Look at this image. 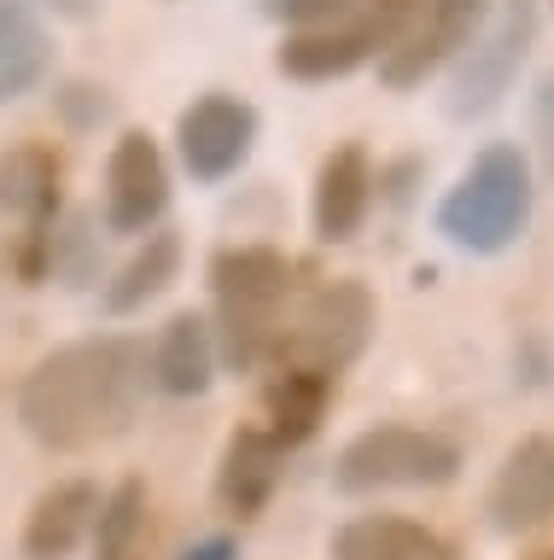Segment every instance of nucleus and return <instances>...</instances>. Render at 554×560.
I'll list each match as a JSON object with an SVG mask.
<instances>
[{"mask_svg": "<svg viewBox=\"0 0 554 560\" xmlns=\"http://www.w3.org/2000/svg\"><path fill=\"white\" fill-rule=\"evenodd\" d=\"M281 438L269 427H239L228 432V444H222V462H216V508L228 520H257L274 497V485H281Z\"/></svg>", "mask_w": 554, "mask_h": 560, "instance_id": "12", "label": "nucleus"}, {"mask_svg": "<svg viewBox=\"0 0 554 560\" xmlns=\"http://www.w3.org/2000/svg\"><path fill=\"white\" fill-rule=\"evenodd\" d=\"M257 147V112L234 94H199L176 117V152L193 182H228Z\"/></svg>", "mask_w": 554, "mask_h": 560, "instance_id": "7", "label": "nucleus"}, {"mask_svg": "<svg viewBox=\"0 0 554 560\" xmlns=\"http://www.w3.org/2000/svg\"><path fill=\"white\" fill-rule=\"evenodd\" d=\"M333 402V380L327 374H309V368H281L263 392V409H269V432L281 438V450L292 444H309Z\"/></svg>", "mask_w": 554, "mask_h": 560, "instance_id": "20", "label": "nucleus"}, {"mask_svg": "<svg viewBox=\"0 0 554 560\" xmlns=\"http://www.w3.org/2000/svg\"><path fill=\"white\" fill-rule=\"evenodd\" d=\"M152 362L134 332H94L71 339L24 374L19 385V427L47 455H82L117 444L146 409Z\"/></svg>", "mask_w": 554, "mask_h": 560, "instance_id": "1", "label": "nucleus"}, {"mask_svg": "<svg viewBox=\"0 0 554 560\" xmlns=\"http://www.w3.org/2000/svg\"><path fill=\"white\" fill-rule=\"evenodd\" d=\"M374 205V164H368V147L344 140L321 158L316 170V192H309V228H316L321 245H344L356 240L362 217Z\"/></svg>", "mask_w": 554, "mask_h": 560, "instance_id": "11", "label": "nucleus"}, {"mask_svg": "<svg viewBox=\"0 0 554 560\" xmlns=\"http://www.w3.org/2000/svg\"><path fill=\"white\" fill-rule=\"evenodd\" d=\"M362 7V0H269V12L292 30H327V24H344Z\"/></svg>", "mask_w": 554, "mask_h": 560, "instance_id": "23", "label": "nucleus"}, {"mask_svg": "<svg viewBox=\"0 0 554 560\" xmlns=\"http://www.w3.org/2000/svg\"><path fill=\"white\" fill-rule=\"evenodd\" d=\"M181 560H239V542L234 537H204L193 549H181Z\"/></svg>", "mask_w": 554, "mask_h": 560, "instance_id": "26", "label": "nucleus"}, {"mask_svg": "<svg viewBox=\"0 0 554 560\" xmlns=\"http://www.w3.org/2000/svg\"><path fill=\"white\" fill-rule=\"evenodd\" d=\"M94 514H99V485L94 479L47 485L36 497V508L24 514V537H19L24 560H71L76 542L94 532Z\"/></svg>", "mask_w": 554, "mask_h": 560, "instance_id": "14", "label": "nucleus"}, {"mask_svg": "<svg viewBox=\"0 0 554 560\" xmlns=\"http://www.w3.org/2000/svg\"><path fill=\"white\" fill-rule=\"evenodd\" d=\"M526 222H531V164L508 140L484 147L438 205V234L473 257L508 252L526 234Z\"/></svg>", "mask_w": 554, "mask_h": 560, "instance_id": "3", "label": "nucleus"}, {"mask_svg": "<svg viewBox=\"0 0 554 560\" xmlns=\"http://www.w3.org/2000/svg\"><path fill=\"white\" fill-rule=\"evenodd\" d=\"M531 35H537V7L531 0H502L496 12H484L479 35L467 42V65L456 70V88H449V117H484L491 105H502L508 94L519 59L531 52Z\"/></svg>", "mask_w": 554, "mask_h": 560, "instance_id": "6", "label": "nucleus"}, {"mask_svg": "<svg viewBox=\"0 0 554 560\" xmlns=\"http://www.w3.org/2000/svg\"><path fill=\"white\" fill-rule=\"evenodd\" d=\"M374 322H379V304H374L368 280L339 275V280H327V287H316V292L304 298V310L292 315V322L281 327V339H274V357L269 362L309 368V374L339 380L344 368L368 350Z\"/></svg>", "mask_w": 554, "mask_h": 560, "instance_id": "5", "label": "nucleus"}, {"mask_svg": "<svg viewBox=\"0 0 554 560\" xmlns=\"http://www.w3.org/2000/svg\"><path fill=\"white\" fill-rule=\"evenodd\" d=\"M461 479V444L432 427H368L339 450L333 485L344 497L374 490H438Z\"/></svg>", "mask_w": 554, "mask_h": 560, "instance_id": "4", "label": "nucleus"}, {"mask_svg": "<svg viewBox=\"0 0 554 560\" xmlns=\"http://www.w3.org/2000/svg\"><path fill=\"white\" fill-rule=\"evenodd\" d=\"M169 205V164L146 129H123L106 158V228L111 234H146Z\"/></svg>", "mask_w": 554, "mask_h": 560, "instance_id": "9", "label": "nucleus"}, {"mask_svg": "<svg viewBox=\"0 0 554 560\" xmlns=\"http://www.w3.org/2000/svg\"><path fill=\"white\" fill-rule=\"evenodd\" d=\"M531 129H537V147H543V164L554 175V70L537 82V100H531Z\"/></svg>", "mask_w": 554, "mask_h": 560, "instance_id": "25", "label": "nucleus"}, {"mask_svg": "<svg viewBox=\"0 0 554 560\" xmlns=\"http://www.w3.org/2000/svg\"><path fill=\"white\" fill-rule=\"evenodd\" d=\"M59 18H71V24H89V18L99 12V0H47Z\"/></svg>", "mask_w": 554, "mask_h": 560, "instance_id": "27", "label": "nucleus"}, {"mask_svg": "<svg viewBox=\"0 0 554 560\" xmlns=\"http://www.w3.org/2000/svg\"><path fill=\"white\" fill-rule=\"evenodd\" d=\"M537 560H554V555H537Z\"/></svg>", "mask_w": 554, "mask_h": 560, "instance_id": "28", "label": "nucleus"}, {"mask_svg": "<svg viewBox=\"0 0 554 560\" xmlns=\"http://www.w3.org/2000/svg\"><path fill=\"white\" fill-rule=\"evenodd\" d=\"M491 0H426V12L414 18V30L403 35L397 47L379 52V82L386 88H421L438 65H449L456 52L479 35Z\"/></svg>", "mask_w": 554, "mask_h": 560, "instance_id": "8", "label": "nucleus"}, {"mask_svg": "<svg viewBox=\"0 0 554 560\" xmlns=\"http://www.w3.org/2000/svg\"><path fill=\"white\" fill-rule=\"evenodd\" d=\"M152 385L164 397H204L216 380V332L199 310H176L158 327V345L146 350Z\"/></svg>", "mask_w": 554, "mask_h": 560, "instance_id": "15", "label": "nucleus"}, {"mask_svg": "<svg viewBox=\"0 0 554 560\" xmlns=\"http://www.w3.org/2000/svg\"><path fill=\"white\" fill-rule=\"evenodd\" d=\"M152 502H146V485L141 479H123L111 497H99V514H94V560H146V520Z\"/></svg>", "mask_w": 554, "mask_h": 560, "instance_id": "21", "label": "nucleus"}, {"mask_svg": "<svg viewBox=\"0 0 554 560\" xmlns=\"http://www.w3.org/2000/svg\"><path fill=\"white\" fill-rule=\"evenodd\" d=\"M211 332H216V362L234 374H251L274 357V339L286 327V298H292V262L274 245H222L211 257Z\"/></svg>", "mask_w": 554, "mask_h": 560, "instance_id": "2", "label": "nucleus"}, {"mask_svg": "<svg viewBox=\"0 0 554 560\" xmlns=\"http://www.w3.org/2000/svg\"><path fill=\"white\" fill-rule=\"evenodd\" d=\"M333 560H456V549L409 514H356L333 532Z\"/></svg>", "mask_w": 554, "mask_h": 560, "instance_id": "16", "label": "nucleus"}, {"mask_svg": "<svg viewBox=\"0 0 554 560\" xmlns=\"http://www.w3.org/2000/svg\"><path fill=\"white\" fill-rule=\"evenodd\" d=\"M421 12H426V0H362V18H368V30L379 35V52L403 42Z\"/></svg>", "mask_w": 554, "mask_h": 560, "instance_id": "22", "label": "nucleus"}, {"mask_svg": "<svg viewBox=\"0 0 554 560\" xmlns=\"http://www.w3.org/2000/svg\"><path fill=\"white\" fill-rule=\"evenodd\" d=\"M176 275H181V234H176V228H146L141 245H134V257L111 275L106 310L111 315L146 310L152 298H164L169 287H176Z\"/></svg>", "mask_w": 554, "mask_h": 560, "instance_id": "18", "label": "nucleus"}, {"mask_svg": "<svg viewBox=\"0 0 554 560\" xmlns=\"http://www.w3.org/2000/svg\"><path fill=\"white\" fill-rule=\"evenodd\" d=\"M64 199V164L47 140H19L0 152V210L24 222H54Z\"/></svg>", "mask_w": 554, "mask_h": 560, "instance_id": "17", "label": "nucleus"}, {"mask_svg": "<svg viewBox=\"0 0 554 560\" xmlns=\"http://www.w3.org/2000/svg\"><path fill=\"white\" fill-rule=\"evenodd\" d=\"M484 514L502 537H526L554 520V438L531 432L502 455L491 490H484Z\"/></svg>", "mask_w": 554, "mask_h": 560, "instance_id": "10", "label": "nucleus"}, {"mask_svg": "<svg viewBox=\"0 0 554 560\" xmlns=\"http://www.w3.org/2000/svg\"><path fill=\"white\" fill-rule=\"evenodd\" d=\"M47 65H54V42L42 18L24 0H0V105L24 100L47 77Z\"/></svg>", "mask_w": 554, "mask_h": 560, "instance_id": "19", "label": "nucleus"}, {"mask_svg": "<svg viewBox=\"0 0 554 560\" xmlns=\"http://www.w3.org/2000/svg\"><path fill=\"white\" fill-rule=\"evenodd\" d=\"M59 112L71 117L76 129H89V122H99V117L111 112V100H106V88H94V82H71L59 94Z\"/></svg>", "mask_w": 554, "mask_h": 560, "instance_id": "24", "label": "nucleus"}, {"mask_svg": "<svg viewBox=\"0 0 554 560\" xmlns=\"http://www.w3.org/2000/svg\"><path fill=\"white\" fill-rule=\"evenodd\" d=\"M379 59V35L368 30L362 7L344 18V24H327V30H292L281 47H274V70L292 82H333V77H351L356 65Z\"/></svg>", "mask_w": 554, "mask_h": 560, "instance_id": "13", "label": "nucleus"}]
</instances>
